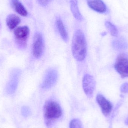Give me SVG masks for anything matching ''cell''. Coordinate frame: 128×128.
<instances>
[{"label": "cell", "mask_w": 128, "mask_h": 128, "mask_svg": "<svg viewBox=\"0 0 128 128\" xmlns=\"http://www.w3.org/2000/svg\"><path fill=\"white\" fill-rule=\"evenodd\" d=\"M125 124H126L127 125H128V118L125 121Z\"/></svg>", "instance_id": "cell-19"}, {"label": "cell", "mask_w": 128, "mask_h": 128, "mask_svg": "<svg viewBox=\"0 0 128 128\" xmlns=\"http://www.w3.org/2000/svg\"><path fill=\"white\" fill-rule=\"evenodd\" d=\"M87 2L91 9L98 12L103 13L106 11V6L102 0H87Z\"/></svg>", "instance_id": "cell-9"}, {"label": "cell", "mask_w": 128, "mask_h": 128, "mask_svg": "<svg viewBox=\"0 0 128 128\" xmlns=\"http://www.w3.org/2000/svg\"><path fill=\"white\" fill-rule=\"evenodd\" d=\"M21 22L20 18L14 14H10L6 19L7 26L10 30H12L19 24Z\"/></svg>", "instance_id": "cell-10"}, {"label": "cell", "mask_w": 128, "mask_h": 128, "mask_svg": "<svg viewBox=\"0 0 128 128\" xmlns=\"http://www.w3.org/2000/svg\"><path fill=\"white\" fill-rule=\"evenodd\" d=\"M96 100L104 115L105 116H109L112 110L111 103L101 94L98 95Z\"/></svg>", "instance_id": "cell-8"}, {"label": "cell", "mask_w": 128, "mask_h": 128, "mask_svg": "<svg viewBox=\"0 0 128 128\" xmlns=\"http://www.w3.org/2000/svg\"><path fill=\"white\" fill-rule=\"evenodd\" d=\"M120 90L122 92L128 93V83H125L122 84L120 88Z\"/></svg>", "instance_id": "cell-17"}, {"label": "cell", "mask_w": 128, "mask_h": 128, "mask_svg": "<svg viewBox=\"0 0 128 128\" xmlns=\"http://www.w3.org/2000/svg\"><path fill=\"white\" fill-rule=\"evenodd\" d=\"M116 71L122 78L128 77V55L121 54L116 58L115 64Z\"/></svg>", "instance_id": "cell-4"}, {"label": "cell", "mask_w": 128, "mask_h": 128, "mask_svg": "<svg viewBox=\"0 0 128 128\" xmlns=\"http://www.w3.org/2000/svg\"><path fill=\"white\" fill-rule=\"evenodd\" d=\"M44 42L42 34L39 33H37L34 34L33 42V55L34 58H39L41 57L44 49Z\"/></svg>", "instance_id": "cell-5"}, {"label": "cell", "mask_w": 128, "mask_h": 128, "mask_svg": "<svg viewBox=\"0 0 128 128\" xmlns=\"http://www.w3.org/2000/svg\"><path fill=\"white\" fill-rule=\"evenodd\" d=\"M29 34V29L27 26L19 27L14 31L16 42L21 48H26Z\"/></svg>", "instance_id": "cell-3"}, {"label": "cell", "mask_w": 128, "mask_h": 128, "mask_svg": "<svg viewBox=\"0 0 128 128\" xmlns=\"http://www.w3.org/2000/svg\"><path fill=\"white\" fill-rule=\"evenodd\" d=\"M86 46L84 34L80 30H77L74 34L72 46L73 56L77 60L81 61L86 58Z\"/></svg>", "instance_id": "cell-1"}, {"label": "cell", "mask_w": 128, "mask_h": 128, "mask_svg": "<svg viewBox=\"0 0 128 128\" xmlns=\"http://www.w3.org/2000/svg\"><path fill=\"white\" fill-rule=\"evenodd\" d=\"M70 128H82L81 122L77 119L72 120L70 122Z\"/></svg>", "instance_id": "cell-16"}, {"label": "cell", "mask_w": 128, "mask_h": 128, "mask_svg": "<svg viewBox=\"0 0 128 128\" xmlns=\"http://www.w3.org/2000/svg\"><path fill=\"white\" fill-rule=\"evenodd\" d=\"M11 4L16 12L23 16H27L28 11L19 0H11Z\"/></svg>", "instance_id": "cell-11"}, {"label": "cell", "mask_w": 128, "mask_h": 128, "mask_svg": "<svg viewBox=\"0 0 128 128\" xmlns=\"http://www.w3.org/2000/svg\"><path fill=\"white\" fill-rule=\"evenodd\" d=\"M95 86L96 82L94 77L90 74H85L83 78L82 87L87 97H92Z\"/></svg>", "instance_id": "cell-6"}, {"label": "cell", "mask_w": 128, "mask_h": 128, "mask_svg": "<svg viewBox=\"0 0 128 128\" xmlns=\"http://www.w3.org/2000/svg\"><path fill=\"white\" fill-rule=\"evenodd\" d=\"M56 23L61 36L65 42H67L68 40V36L63 22L60 19H58L56 20Z\"/></svg>", "instance_id": "cell-13"}, {"label": "cell", "mask_w": 128, "mask_h": 128, "mask_svg": "<svg viewBox=\"0 0 128 128\" xmlns=\"http://www.w3.org/2000/svg\"><path fill=\"white\" fill-rule=\"evenodd\" d=\"M105 26L110 33V34L113 36L116 37L118 36V31L116 27L109 22H105Z\"/></svg>", "instance_id": "cell-15"}, {"label": "cell", "mask_w": 128, "mask_h": 128, "mask_svg": "<svg viewBox=\"0 0 128 128\" xmlns=\"http://www.w3.org/2000/svg\"><path fill=\"white\" fill-rule=\"evenodd\" d=\"M58 74L55 69H50L46 72L41 86L43 88H50L56 83L58 80Z\"/></svg>", "instance_id": "cell-7"}, {"label": "cell", "mask_w": 128, "mask_h": 128, "mask_svg": "<svg viewBox=\"0 0 128 128\" xmlns=\"http://www.w3.org/2000/svg\"><path fill=\"white\" fill-rule=\"evenodd\" d=\"M70 4L71 10L74 18L78 20H82V16L78 8L77 0H71Z\"/></svg>", "instance_id": "cell-12"}, {"label": "cell", "mask_w": 128, "mask_h": 128, "mask_svg": "<svg viewBox=\"0 0 128 128\" xmlns=\"http://www.w3.org/2000/svg\"><path fill=\"white\" fill-rule=\"evenodd\" d=\"M52 0H38L40 4L43 6H45L48 5Z\"/></svg>", "instance_id": "cell-18"}, {"label": "cell", "mask_w": 128, "mask_h": 128, "mask_svg": "<svg viewBox=\"0 0 128 128\" xmlns=\"http://www.w3.org/2000/svg\"><path fill=\"white\" fill-rule=\"evenodd\" d=\"M44 113L46 124L47 126H49L52 122L61 116L62 110L57 102L52 100L48 101L44 105Z\"/></svg>", "instance_id": "cell-2"}, {"label": "cell", "mask_w": 128, "mask_h": 128, "mask_svg": "<svg viewBox=\"0 0 128 128\" xmlns=\"http://www.w3.org/2000/svg\"><path fill=\"white\" fill-rule=\"evenodd\" d=\"M112 46L116 49L122 50L126 48L128 45L127 43L122 39L114 40L112 42Z\"/></svg>", "instance_id": "cell-14"}]
</instances>
